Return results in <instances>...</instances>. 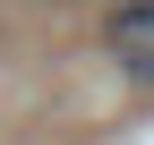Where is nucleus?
Here are the masks:
<instances>
[{
	"mask_svg": "<svg viewBox=\"0 0 154 145\" xmlns=\"http://www.w3.org/2000/svg\"><path fill=\"white\" fill-rule=\"evenodd\" d=\"M103 43H111V60H120L137 85H154V0H120L111 26H103Z\"/></svg>",
	"mask_w": 154,
	"mask_h": 145,
	"instance_id": "f257e3e1",
	"label": "nucleus"
}]
</instances>
